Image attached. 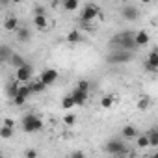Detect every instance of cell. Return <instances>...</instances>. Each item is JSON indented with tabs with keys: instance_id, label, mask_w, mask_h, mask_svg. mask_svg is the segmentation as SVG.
<instances>
[{
	"instance_id": "obj_29",
	"label": "cell",
	"mask_w": 158,
	"mask_h": 158,
	"mask_svg": "<svg viewBox=\"0 0 158 158\" xmlns=\"http://www.w3.org/2000/svg\"><path fill=\"white\" fill-rule=\"evenodd\" d=\"M11 101H13V104H15V106H24L28 99H26L24 95H21V93H19V95H17L15 99H11Z\"/></svg>"
},
{
	"instance_id": "obj_19",
	"label": "cell",
	"mask_w": 158,
	"mask_h": 158,
	"mask_svg": "<svg viewBox=\"0 0 158 158\" xmlns=\"http://www.w3.org/2000/svg\"><path fill=\"white\" fill-rule=\"evenodd\" d=\"M145 134L149 136V143H151V147H158V128H149Z\"/></svg>"
},
{
	"instance_id": "obj_16",
	"label": "cell",
	"mask_w": 158,
	"mask_h": 158,
	"mask_svg": "<svg viewBox=\"0 0 158 158\" xmlns=\"http://www.w3.org/2000/svg\"><path fill=\"white\" fill-rule=\"evenodd\" d=\"M67 43H71V45H78V43H80L82 41V34H80V30H78V28H73L69 34H67Z\"/></svg>"
},
{
	"instance_id": "obj_34",
	"label": "cell",
	"mask_w": 158,
	"mask_h": 158,
	"mask_svg": "<svg viewBox=\"0 0 158 158\" xmlns=\"http://www.w3.org/2000/svg\"><path fill=\"white\" fill-rule=\"evenodd\" d=\"M112 158H127V156H112Z\"/></svg>"
},
{
	"instance_id": "obj_31",
	"label": "cell",
	"mask_w": 158,
	"mask_h": 158,
	"mask_svg": "<svg viewBox=\"0 0 158 158\" xmlns=\"http://www.w3.org/2000/svg\"><path fill=\"white\" fill-rule=\"evenodd\" d=\"M2 127H10V128H15V121H13V119H10V117H6Z\"/></svg>"
},
{
	"instance_id": "obj_4",
	"label": "cell",
	"mask_w": 158,
	"mask_h": 158,
	"mask_svg": "<svg viewBox=\"0 0 158 158\" xmlns=\"http://www.w3.org/2000/svg\"><path fill=\"white\" fill-rule=\"evenodd\" d=\"M102 13H101V8L97 6V4H86L84 8H82V11H80V21L84 23V24H88V23H91V21H95L97 17H101Z\"/></svg>"
},
{
	"instance_id": "obj_24",
	"label": "cell",
	"mask_w": 158,
	"mask_h": 158,
	"mask_svg": "<svg viewBox=\"0 0 158 158\" xmlns=\"http://www.w3.org/2000/svg\"><path fill=\"white\" fill-rule=\"evenodd\" d=\"M114 102H115V99H114L112 95H106V97H102V99H101V106H102V108H106V110H110V108L114 106Z\"/></svg>"
},
{
	"instance_id": "obj_3",
	"label": "cell",
	"mask_w": 158,
	"mask_h": 158,
	"mask_svg": "<svg viewBox=\"0 0 158 158\" xmlns=\"http://www.w3.org/2000/svg\"><path fill=\"white\" fill-rule=\"evenodd\" d=\"M104 152H108V154H112V156H127L128 147H127L119 138H114V139H110V141L104 145Z\"/></svg>"
},
{
	"instance_id": "obj_14",
	"label": "cell",
	"mask_w": 158,
	"mask_h": 158,
	"mask_svg": "<svg viewBox=\"0 0 158 158\" xmlns=\"http://www.w3.org/2000/svg\"><path fill=\"white\" fill-rule=\"evenodd\" d=\"M15 37H17V41H21V43H28V41L32 39V30L26 28V26H21V28L15 32Z\"/></svg>"
},
{
	"instance_id": "obj_32",
	"label": "cell",
	"mask_w": 158,
	"mask_h": 158,
	"mask_svg": "<svg viewBox=\"0 0 158 158\" xmlns=\"http://www.w3.org/2000/svg\"><path fill=\"white\" fill-rule=\"evenodd\" d=\"M69 158H86V154H84L82 151H74V152H73Z\"/></svg>"
},
{
	"instance_id": "obj_11",
	"label": "cell",
	"mask_w": 158,
	"mask_h": 158,
	"mask_svg": "<svg viewBox=\"0 0 158 158\" xmlns=\"http://www.w3.org/2000/svg\"><path fill=\"white\" fill-rule=\"evenodd\" d=\"M134 43H136V47H147V45L151 43V35H149V32H145V30H138V32H136V37H134Z\"/></svg>"
},
{
	"instance_id": "obj_26",
	"label": "cell",
	"mask_w": 158,
	"mask_h": 158,
	"mask_svg": "<svg viewBox=\"0 0 158 158\" xmlns=\"http://www.w3.org/2000/svg\"><path fill=\"white\" fill-rule=\"evenodd\" d=\"M13 134H15V128H10V127H2V128H0V136H2L4 139H10Z\"/></svg>"
},
{
	"instance_id": "obj_10",
	"label": "cell",
	"mask_w": 158,
	"mask_h": 158,
	"mask_svg": "<svg viewBox=\"0 0 158 158\" xmlns=\"http://www.w3.org/2000/svg\"><path fill=\"white\" fill-rule=\"evenodd\" d=\"M145 69H149V71H158V48H154V50L149 52V56H147V60H145Z\"/></svg>"
},
{
	"instance_id": "obj_17",
	"label": "cell",
	"mask_w": 158,
	"mask_h": 158,
	"mask_svg": "<svg viewBox=\"0 0 158 158\" xmlns=\"http://www.w3.org/2000/svg\"><path fill=\"white\" fill-rule=\"evenodd\" d=\"M136 147H138V149H149V147H151L149 136H147V134H139V136L136 138Z\"/></svg>"
},
{
	"instance_id": "obj_20",
	"label": "cell",
	"mask_w": 158,
	"mask_h": 158,
	"mask_svg": "<svg viewBox=\"0 0 158 158\" xmlns=\"http://www.w3.org/2000/svg\"><path fill=\"white\" fill-rule=\"evenodd\" d=\"M13 54H15V52H11L8 45H2V47H0V58H2L4 61H11Z\"/></svg>"
},
{
	"instance_id": "obj_7",
	"label": "cell",
	"mask_w": 158,
	"mask_h": 158,
	"mask_svg": "<svg viewBox=\"0 0 158 158\" xmlns=\"http://www.w3.org/2000/svg\"><path fill=\"white\" fill-rule=\"evenodd\" d=\"M121 15H123V19L125 21H136L138 17H139V8L138 6H134V4H123L121 6Z\"/></svg>"
},
{
	"instance_id": "obj_33",
	"label": "cell",
	"mask_w": 158,
	"mask_h": 158,
	"mask_svg": "<svg viewBox=\"0 0 158 158\" xmlns=\"http://www.w3.org/2000/svg\"><path fill=\"white\" fill-rule=\"evenodd\" d=\"M151 158H158V151H154V152L151 154Z\"/></svg>"
},
{
	"instance_id": "obj_8",
	"label": "cell",
	"mask_w": 158,
	"mask_h": 158,
	"mask_svg": "<svg viewBox=\"0 0 158 158\" xmlns=\"http://www.w3.org/2000/svg\"><path fill=\"white\" fill-rule=\"evenodd\" d=\"M39 80L48 88V86H52L56 80H58V71L56 69H45L41 74H39Z\"/></svg>"
},
{
	"instance_id": "obj_22",
	"label": "cell",
	"mask_w": 158,
	"mask_h": 158,
	"mask_svg": "<svg viewBox=\"0 0 158 158\" xmlns=\"http://www.w3.org/2000/svg\"><path fill=\"white\" fill-rule=\"evenodd\" d=\"M30 86H32V91H34V93H43V91L47 89V86L39 80V78H37V80H32Z\"/></svg>"
},
{
	"instance_id": "obj_15",
	"label": "cell",
	"mask_w": 158,
	"mask_h": 158,
	"mask_svg": "<svg viewBox=\"0 0 158 158\" xmlns=\"http://www.w3.org/2000/svg\"><path fill=\"white\" fill-rule=\"evenodd\" d=\"M34 26H35L37 30H47V26H48L47 15H45V13H35V15H34Z\"/></svg>"
},
{
	"instance_id": "obj_2",
	"label": "cell",
	"mask_w": 158,
	"mask_h": 158,
	"mask_svg": "<svg viewBox=\"0 0 158 158\" xmlns=\"http://www.w3.org/2000/svg\"><path fill=\"white\" fill-rule=\"evenodd\" d=\"M21 127L26 134H34V132H39L43 130V119L37 117L35 114H26L21 121Z\"/></svg>"
},
{
	"instance_id": "obj_25",
	"label": "cell",
	"mask_w": 158,
	"mask_h": 158,
	"mask_svg": "<svg viewBox=\"0 0 158 158\" xmlns=\"http://www.w3.org/2000/svg\"><path fill=\"white\" fill-rule=\"evenodd\" d=\"M74 123H76V115L73 112H69V114L63 115V125L65 127H74Z\"/></svg>"
},
{
	"instance_id": "obj_9",
	"label": "cell",
	"mask_w": 158,
	"mask_h": 158,
	"mask_svg": "<svg viewBox=\"0 0 158 158\" xmlns=\"http://www.w3.org/2000/svg\"><path fill=\"white\" fill-rule=\"evenodd\" d=\"M71 97H73V101H74V104H76V106H84V104L88 102V99H89V93L80 91L78 88H74V89L71 91Z\"/></svg>"
},
{
	"instance_id": "obj_12",
	"label": "cell",
	"mask_w": 158,
	"mask_h": 158,
	"mask_svg": "<svg viewBox=\"0 0 158 158\" xmlns=\"http://www.w3.org/2000/svg\"><path fill=\"white\" fill-rule=\"evenodd\" d=\"M21 26H19V19L15 17V15H8L6 19H4V30H8V32H17Z\"/></svg>"
},
{
	"instance_id": "obj_5",
	"label": "cell",
	"mask_w": 158,
	"mask_h": 158,
	"mask_svg": "<svg viewBox=\"0 0 158 158\" xmlns=\"http://www.w3.org/2000/svg\"><path fill=\"white\" fill-rule=\"evenodd\" d=\"M132 60V52L128 50H112L106 58V61L110 65H119V63H128Z\"/></svg>"
},
{
	"instance_id": "obj_28",
	"label": "cell",
	"mask_w": 158,
	"mask_h": 158,
	"mask_svg": "<svg viewBox=\"0 0 158 158\" xmlns=\"http://www.w3.org/2000/svg\"><path fill=\"white\" fill-rule=\"evenodd\" d=\"M74 88H78L80 91H86V93H89V88H91V84H89L88 80H80V82H78Z\"/></svg>"
},
{
	"instance_id": "obj_1",
	"label": "cell",
	"mask_w": 158,
	"mask_h": 158,
	"mask_svg": "<svg viewBox=\"0 0 158 158\" xmlns=\"http://www.w3.org/2000/svg\"><path fill=\"white\" fill-rule=\"evenodd\" d=\"M134 37H136V32L125 30V32L115 34V35L110 39V45L114 47V50H128V52H132V50L136 48Z\"/></svg>"
},
{
	"instance_id": "obj_13",
	"label": "cell",
	"mask_w": 158,
	"mask_h": 158,
	"mask_svg": "<svg viewBox=\"0 0 158 158\" xmlns=\"http://www.w3.org/2000/svg\"><path fill=\"white\" fill-rule=\"evenodd\" d=\"M121 136H123L125 139H136V138L139 136V132H138V128H136L134 125H125V127L121 128Z\"/></svg>"
},
{
	"instance_id": "obj_30",
	"label": "cell",
	"mask_w": 158,
	"mask_h": 158,
	"mask_svg": "<svg viewBox=\"0 0 158 158\" xmlns=\"http://www.w3.org/2000/svg\"><path fill=\"white\" fill-rule=\"evenodd\" d=\"M24 158H37V151L32 149V147L26 149V151H24Z\"/></svg>"
},
{
	"instance_id": "obj_27",
	"label": "cell",
	"mask_w": 158,
	"mask_h": 158,
	"mask_svg": "<svg viewBox=\"0 0 158 158\" xmlns=\"http://www.w3.org/2000/svg\"><path fill=\"white\" fill-rule=\"evenodd\" d=\"M149 106H151V99L149 97H141L138 101V110H147Z\"/></svg>"
},
{
	"instance_id": "obj_21",
	"label": "cell",
	"mask_w": 158,
	"mask_h": 158,
	"mask_svg": "<svg viewBox=\"0 0 158 158\" xmlns=\"http://www.w3.org/2000/svg\"><path fill=\"white\" fill-rule=\"evenodd\" d=\"M78 6H80V2H78V0H65V2L61 4V8H63L65 11H76Z\"/></svg>"
},
{
	"instance_id": "obj_23",
	"label": "cell",
	"mask_w": 158,
	"mask_h": 158,
	"mask_svg": "<svg viewBox=\"0 0 158 158\" xmlns=\"http://www.w3.org/2000/svg\"><path fill=\"white\" fill-rule=\"evenodd\" d=\"M76 104H74V101H73V97H71V93L69 95H65L63 99H61V108L63 110H71V108H74Z\"/></svg>"
},
{
	"instance_id": "obj_18",
	"label": "cell",
	"mask_w": 158,
	"mask_h": 158,
	"mask_svg": "<svg viewBox=\"0 0 158 158\" xmlns=\"http://www.w3.org/2000/svg\"><path fill=\"white\" fill-rule=\"evenodd\" d=\"M10 63H11V65L15 67V71H17V69H21V67H24V65H26V60H24V58H23L21 54H17V52H15Z\"/></svg>"
},
{
	"instance_id": "obj_6",
	"label": "cell",
	"mask_w": 158,
	"mask_h": 158,
	"mask_svg": "<svg viewBox=\"0 0 158 158\" xmlns=\"http://www.w3.org/2000/svg\"><path fill=\"white\" fill-rule=\"evenodd\" d=\"M15 80H17L19 84H30V82L34 80V67H32L30 63H26L24 67L17 69V71H15Z\"/></svg>"
},
{
	"instance_id": "obj_35",
	"label": "cell",
	"mask_w": 158,
	"mask_h": 158,
	"mask_svg": "<svg viewBox=\"0 0 158 158\" xmlns=\"http://www.w3.org/2000/svg\"><path fill=\"white\" fill-rule=\"evenodd\" d=\"M156 128H158V127H156Z\"/></svg>"
}]
</instances>
